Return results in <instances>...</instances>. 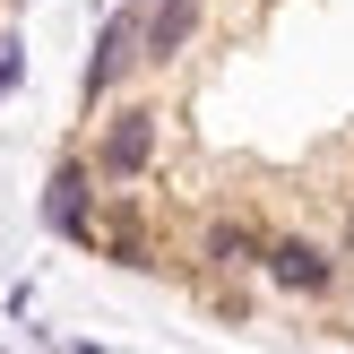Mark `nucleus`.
Here are the masks:
<instances>
[{
    "label": "nucleus",
    "instance_id": "obj_1",
    "mask_svg": "<svg viewBox=\"0 0 354 354\" xmlns=\"http://www.w3.org/2000/svg\"><path fill=\"white\" fill-rule=\"evenodd\" d=\"M156 138H165V121H156L147 104H121V113L104 121V138H95V173L104 182H138V173L156 165Z\"/></svg>",
    "mask_w": 354,
    "mask_h": 354
},
{
    "label": "nucleus",
    "instance_id": "obj_2",
    "mask_svg": "<svg viewBox=\"0 0 354 354\" xmlns=\"http://www.w3.org/2000/svg\"><path fill=\"white\" fill-rule=\"evenodd\" d=\"M95 182H104V173L78 165V156L44 182V225H52L61 242H95Z\"/></svg>",
    "mask_w": 354,
    "mask_h": 354
},
{
    "label": "nucleus",
    "instance_id": "obj_3",
    "mask_svg": "<svg viewBox=\"0 0 354 354\" xmlns=\"http://www.w3.org/2000/svg\"><path fill=\"white\" fill-rule=\"evenodd\" d=\"M259 268H268V286H286V294H328V286H337V259H328L311 234L268 242V259H259Z\"/></svg>",
    "mask_w": 354,
    "mask_h": 354
},
{
    "label": "nucleus",
    "instance_id": "obj_4",
    "mask_svg": "<svg viewBox=\"0 0 354 354\" xmlns=\"http://www.w3.org/2000/svg\"><path fill=\"white\" fill-rule=\"evenodd\" d=\"M199 35V0H156L147 17H138V61L147 69H165V61H182V44Z\"/></svg>",
    "mask_w": 354,
    "mask_h": 354
},
{
    "label": "nucleus",
    "instance_id": "obj_5",
    "mask_svg": "<svg viewBox=\"0 0 354 354\" xmlns=\"http://www.w3.org/2000/svg\"><path fill=\"white\" fill-rule=\"evenodd\" d=\"M130 61H138V9H121V17H104V35H95V61H86V104L113 95Z\"/></svg>",
    "mask_w": 354,
    "mask_h": 354
},
{
    "label": "nucleus",
    "instance_id": "obj_6",
    "mask_svg": "<svg viewBox=\"0 0 354 354\" xmlns=\"http://www.w3.org/2000/svg\"><path fill=\"white\" fill-rule=\"evenodd\" d=\"M259 259H268V242L251 225H207V268H259Z\"/></svg>",
    "mask_w": 354,
    "mask_h": 354
},
{
    "label": "nucleus",
    "instance_id": "obj_7",
    "mask_svg": "<svg viewBox=\"0 0 354 354\" xmlns=\"http://www.w3.org/2000/svg\"><path fill=\"white\" fill-rule=\"evenodd\" d=\"M346 259H354V207H346Z\"/></svg>",
    "mask_w": 354,
    "mask_h": 354
}]
</instances>
